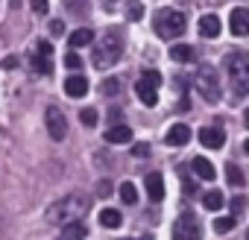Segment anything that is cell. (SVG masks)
<instances>
[{"instance_id": "1", "label": "cell", "mask_w": 249, "mask_h": 240, "mask_svg": "<svg viewBox=\"0 0 249 240\" xmlns=\"http://www.w3.org/2000/svg\"><path fill=\"white\" fill-rule=\"evenodd\" d=\"M120 53H123V35H120V30H108L97 44H94V68H100V70H106V68H111L117 59H120Z\"/></svg>"}, {"instance_id": "2", "label": "cell", "mask_w": 249, "mask_h": 240, "mask_svg": "<svg viewBox=\"0 0 249 240\" xmlns=\"http://www.w3.org/2000/svg\"><path fill=\"white\" fill-rule=\"evenodd\" d=\"M226 70H229V82H231V91L234 97H246L249 91V59L243 53H231L226 59Z\"/></svg>"}, {"instance_id": "3", "label": "cell", "mask_w": 249, "mask_h": 240, "mask_svg": "<svg viewBox=\"0 0 249 240\" xmlns=\"http://www.w3.org/2000/svg\"><path fill=\"white\" fill-rule=\"evenodd\" d=\"M85 211H88V202H85L82 196H76V193H73V196H65L62 202H56V205L47 211V220H50V223H62V225H65V223H71V220H79Z\"/></svg>"}, {"instance_id": "4", "label": "cell", "mask_w": 249, "mask_h": 240, "mask_svg": "<svg viewBox=\"0 0 249 240\" xmlns=\"http://www.w3.org/2000/svg\"><path fill=\"white\" fill-rule=\"evenodd\" d=\"M153 27H156V33H159L161 38H167V41H170V38H179V35L185 33V15H182L179 9H159Z\"/></svg>"}, {"instance_id": "5", "label": "cell", "mask_w": 249, "mask_h": 240, "mask_svg": "<svg viewBox=\"0 0 249 240\" xmlns=\"http://www.w3.org/2000/svg\"><path fill=\"white\" fill-rule=\"evenodd\" d=\"M196 91L202 94L205 103H220V73L211 68V65H202L196 70Z\"/></svg>"}, {"instance_id": "6", "label": "cell", "mask_w": 249, "mask_h": 240, "mask_svg": "<svg viewBox=\"0 0 249 240\" xmlns=\"http://www.w3.org/2000/svg\"><path fill=\"white\" fill-rule=\"evenodd\" d=\"M173 240H202V228L194 211H182L173 225Z\"/></svg>"}, {"instance_id": "7", "label": "cell", "mask_w": 249, "mask_h": 240, "mask_svg": "<svg viewBox=\"0 0 249 240\" xmlns=\"http://www.w3.org/2000/svg\"><path fill=\"white\" fill-rule=\"evenodd\" d=\"M44 123H47V132H50L53 141H62V138L68 135V120H65V114H62L56 105H50V108L44 111Z\"/></svg>"}, {"instance_id": "8", "label": "cell", "mask_w": 249, "mask_h": 240, "mask_svg": "<svg viewBox=\"0 0 249 240\" xmlns=\"http://www.w3.org/2000/svg\"><path fill=\"white\" fill-rule=\"evenodd\" d=\"M229 30H231V35H237V38L249 33V12H246L243 6L231 9V15H229Z\"/></svg>"}, {"instance_id": "9", "label": "cell", "mask_w": 249, "mask_h": 240, "mask_svg": "<svg viewBox=\"0 0 249 240\" xmlns=\"http://www.w3.org/2000/svg\"><path fill=\"white\" fill-rule=\"evenodd\" d=\"M223 141H226V135H223L220 129H214V126H202V129H199V144H202V147H208V150H220Z\"/></svg>"}, {"instance_id": "10", "label": "cell", "mask_w": 249, "mask_h": 240, "mask_svg": "<svg viewBox=\"0 0 249 240\" xmlns=\"http://www.w3.org/2000/svg\"><path fill=\"white\" fill-rule=\"evenodd\" d=\"M65 91H68V97L79 100V97H85V94H88V79H85V76H79V73H73V76H68Z\"/></svg>"}, {"instance_id": "11", "label": "cell", "mask_w": 249, "mask_h": 240, "mask_svg": "<svg viewBox=\"0 0 249 240\" xmlns=\"http://www.w3.org/2000/svg\"><path fill=\"white\" fill-rule=\"evenodd\" d=\"M144 185H147V193H150V199H153V202L164 199V179H161V173H147Z\"/></svg>"}, {"instance_id": "12", "label": "cell", "mask_w": 249, "mask_h": 240, "mask_svg": "<svg viewBox=\"0 0 249 240\" xmlns=\"http://www.w3.org/2000/svg\"><path fill=\"white\" fill-rule=\"evenodd\" d=\"M170 147H185L188 141H191V129L185 126V123H176V126H170V132H167V138H164Z\"/></svg>"}, {"instance_id": "13", "label": "cell", "mask_w": 249, "mask_h": 240, "mask_svg": "<svg viewBox=\"0 0 249 240\" xmlns=\"http://www.w3.org/2000/svg\"><path fill=\"white\" fill-rule=\"evenodd\" d=\"M106 141H108V144H129V141H132V129H129V126H123V123L108 126Z\"/></svg>"}, {"instance_id": "14", "label": "cell", "mask_w": 249, "mask_h": 240, "mask_svg": "<svg viewBox=\"0 0 249 240\" xmlns=\"http://www.w3.org/2000/svg\"><path fill=\"white\" fill-rule=\"evenodd\" d=\"M191 170H194V173H196L199 179H205V182H211V179L217 176L214 164H211L208 158H202V155H199V158H191Z\"/></svg>"}, {"instance_id": "15", "label": "cell", "mask_w": 249, "mask_h": 240, "mask_svg": "<svg viewBox=\"0 0 249 240\" xmlns=\"http://www.w3.org/2000/svg\"><path fill=\"white\" fill-rule=\"evenodd\" d=\"M199 35L217 38V35H220V18H217V15H202V18H199Z\"/></svg>"}, {"instance_id": "16", "label": "cell", "mask_w": 249, "mask_h": 240, "mask_svg": "<svg viewBox=\"0 0 249 240\" xmlns=\"http://www.w3.org/2000/svg\"><path fill=\"white\" fill-rule=\"evenodd\" d=\"M59 237H62V240H82V237H85V223H82V220H71V223H65Z\"/></svg>"}, {"instance_id": "17", "label": "cell", "mask_w": 249, "mask_h": 240, "mask_svg": "<svg viewBox=\"0 0 249 240\" xmlns=\"http://www.w3.org/2000/svg\"><path fill=\"white\" fill-rule=\"evenodd\" d=\"M135 91H138V100H141L144 105H156V103H159V88H153V85H147V82H138Z\"/></svg>"}, {"instance_id": "18", "label": "cell", "mask_w": 249, "mask_h": 240, "mask_svg": "<svg viewBox=\"0 0 249 240\" xmlns=\"http://www.w3.org/2000/svg\"><path fill=\"white\" fill-rule=\"evenodd\" d=\"M170 59H173V62H194L196 53H194L191 44H173V47H170Z\"/></svg>"}, {"instance_id": "19", "label": "cell", "mask_w": 249, "mask_h": 240, "mask_svg": "<svg viewBox=\"0 0 249 240\" xmlns=\"http://www.w3.org/2000/svg\"><path fill=\"white\" fill-rule=\"evenodd\" d=\"M120 223H123L120 211H114V208H103V211H100V225H106V228H117Z\"/></svg>"}, {"instance_id": "20", "label": "cell", "mask_w": 249, "mask_h": 240, "mask_svg": "<svg viewBox=\"0 0 249 240\" xmlns=\"http://www.w3.org/2000/svg\"><path fill=\"white\" fill-rule=\"evenodd\" d=\"M94 41V33L88 30V27H79L76 33H71V47H85V44H91Z\"/></svg>"}, {"instance_id": "21", "label": "cell", "mask_w": 249, "mask_h": 240, "mask_svg": "<svg viewBox=\"0 0 249 240\" xmlns=\"http://www.w3.org/2000/svg\"><path fill=\"white\" fill-rule=\"evenodd\" d=\"M33 68H36V73H44V76L53 73V62H50V56H44V53H36V56H33Z\"/></svg>"}, {"instance_id": "22", "label": "cell", "mask_w": 249, "mask_h": 240, "mask_svg": "<svg viewBox=\"0 0 249 240\" xmlns=\"http://www.w3.org/2000/svg\"><path fill=\"white\" fill-rule=\"evenodd\" d=\"M226 179H229V185H234V188H243V185H246L243 170H240L237 164H226Z\"/></svg>"}, {"instance_id": "23", "label": "cell", "mask_w": 249, "mask_h": 240, "mask_svg": "<svg viewBox=\"0 0 249 240\" xmlns=\"http://www.w3.org/2000/svg\"><path fill=\"white\" fill-rule=\"evenodd\" d=\"M120 199L126 202V205H135V202H138V188H135L132 182H123V185H120Z\"/></svg>"}, {"instance_id": "24", "label": "cell", "mask_w": 249, "mask_h": 240, "mask_svg": "<svg viewBox=\"0 0 249 240\" xmlns=\"http://www.w3.org/2000/svg\"><path fill=\"white\" fill-rule=\"evenodd\" d=\"M202 205H205L208 211H220V208H223V193H220V190H208V193L202 196Z\"/></svg>"}, {"instance_id": "25", "label": "cell", "mask_w": 249, "mask_h": 240, "mask_svg": "<svg viewBox=\"0 0 249 240\" xmlns=\"http://www.w3.org/2000/svg\"><path fill=\"white\" fill-rule=\"evenodd\" d=\"M234 225H237L234 214H229V217H217V220H214V231H220V234H229Z\"/></svg>"}, {"instance_id": "26", "label": "cell", "mask_w": 249, "mask_h": 240, "mask_svg": "<svg viewBox=\"0 0 249 240\" xmlns=\"http://www.w3.org/2000/svg\"><path fill=\"white\" fill-rule=\"evenodd\" d=\"M79 120H82V126H97V120H100V114H97V108H82L79 111Z\"/></svg>"}, {"instance_id": "27", "label": "cell", "mask_w": 249, "mask_h": 240, "mask_svg": "<svg viewBox=\"0 0 249 240\" xmlns=\"http://www.w3.org/2000/svg\"><path fill=\"white\" fill-rule=\"evenodd\" d=\"M141 82H147V85L159 88V85H161V73H159V70H153V68H147V70L141 73Z\"/></svg>"}, {"instance_id": "28", "label": "cell", "mask_w": 249, "mask_h": 240, "mask_svg": "<svg viewBox=\"0 0 249 240\" xmlns=\"http://www.w3.org/2000/svg\"><path fill=\"white\" fill-rule=\"evenodd\" d=\"M117 88H120V79H114V76H111V79H103V94H106V97H114Z\"/></svg>"}, {"instance_id": "29", "label": "cell", "mask_w": 249, "mask_h": 240, "mask_svg": "<svg viewBox=\"0 0 249 240\" xmlns=\"http://www.w3.org/2000/svg\"><path fill=\"white\" fill-rule=\"evenodd\" d=\"M141 15H144V6H141V3H135V0H132V3L126 6V18H129V21H138Z\"/></svg>"}, {"instance_id": "30", "label": "cell", "mask_w": 249, "mask_h": 240, "mask_svg": "<svg viewBox=\"0 0 249 240\" xmlns=\"http://www.w3.org/2000/svg\"><path fill=\"white\" fill-rule=\"evenodd\" d=\"M30 6H33V12H38V15H44V12L50 9L47 0H30Z\"/></svg>"}, {"instance_id": "31", "label": "cell", "mask_w": 249, "mask_h": 240, "mask_svg": "<svg viewBox=\"0 0 249 240\" xmlns=\"http://www.w3.org/2000/svg\"><path fill=\"white\" fill-rule=\"evenodd\" d=\"M65 65H68L71 70H76V68H82V62H79V56H76V53H68V56H65Z\"/></svg>"}, {"instance_id": "32", "label": "cell", "mask_w": 249, "mask_h": 240, "mask_svg": "<svg viewBox=\"0 0 249 240\" xmlns=\"http://www.w3.org/2000/svg\"><path fill=\"white\" fill-rule=\"evenodd\" d=\"M132 155H135V158H147V155H150V147H147V144H135V147H132Z\"/></svg>"}, {"instance_id": "33", "label": "cell", "mask_w": 249, "mask_h": 240, "mask_svg": "<svg viewBox=\"0 0 249 240\" xmlns=\"http://www.w3.org/2000/svg\"><path fill=\"white\" fill-rule=\"evenodd\" d=\"M36 53H44V56H53V44H50V41H38V44H36Z\"/></svg>"}, {"instance_id": "34", "label": "cell", "mask_w": 249, "mask_h": 240, "mask_svg": "<svg viewBox=\"0 0 249 240\" xmlns=\"http://www.w3.org/2000/svg\"><path fill=\"white\" fill-rule=\"evenodd\" d=\"M243 205H246V199H243V196H234V199H231V211H234V214H240V211H243Z\"/></svg>"}, {"instance_id": "35", "label": "cell", "mask_w": 249, "mask_h": 240, "mask_svg": "<svg viewBox=\"0 0 249 240\" xmlns=\"http://www.w3.org/2000/svg\"><path fill=\"white\" fill-rule=\"evenodd\" d=\"M50 33H53V35H62V33H65V21H53V24H50Z\"/></svg>"}, {"instance_id": "36", "label": "cell", "mask_w": 249, "mask_h": 240, "mask_svg": "<svg viewBox=\"0 0 249 240\" xmlns=\"http://www.w3.org/2000/svg\"><path fill=\"white\" fill-rule=\"evenodd\" d=\"M3 68H6V70L18 68V59H15V56H6V59H3Z\"/></svg>"}, {"instance_id": "37", "label": "cell", "mask_w": 249, "mask_h": 240, "mask_svg": "<svg viewBox=\"0 0 249 240\" xmlns=\"http://www.w3.org/2000/svg\"><path fill=\"white\" fill-rule=\"evenodd\" d=\"M100 196H106V193H111V185L108 182H100V190H97Z\"/></svg>"}, {"instance_id": "38", "label": "cell", "mask_w": 249, "mask_h": 240, "mask_svg": "<svg viewBox=\"0 0 249 240\" xmlns=\"http://www.w3.org/2000/svg\"><path fill=\"white\" fill-rule=\"evenodd\" d=\"M123 240H132V237H123Z\"/></svg>"}]
</instances>
